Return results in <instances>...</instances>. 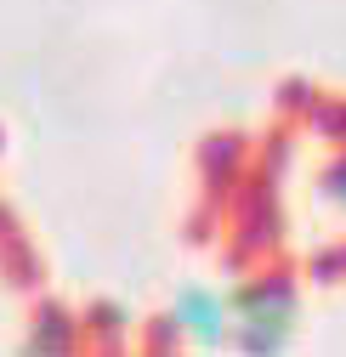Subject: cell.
<instances>
[{
  "mask_svg": "<svg viewBox=\"0 0 346 357\" xmlns=\"http://www.w3.org/2000/svg\"><path fill=\"white\" fill-rule=\"evenodd\" d=\"M233 318H239V346L244 351H278L295 335L301 295H295L289 278H262L244 295H233Z\"/></svg>",
  "mask_w": 346,
  "mask_h": 357,
  "instance_id": "cell-1",
  "label": "cell"
},
{
  "mask_svg": "<svg viewBox=\"0 0 346 357\" xmlns=\"http://www.w3.org/2000/svg\"><path fill=\"white\" fill-rule=\"evenodd\" d=\"M176 324L199 346H216V340H222V324H227V301L216 289H182L176 295Z\"/></svg>",
  "mask_w": 346,
  "mask_h": 357,
  "instance_id": "cell-2",
  "label": "cell"
},
{
  "mask_svg": "<svg viewBox=\"0 0 346 357\" xmlns=\"http://www.w3.org/2000/svg\"><path fill=\"white\" fill-rule=\"evenodd\" d=\"M324 199H329V204H340V210H346V159H340V165H335V170H329V182H324Z\"/></svg>",
  "mask_w": 346,
  "mask_h": 357,
  "instance_id": "cell-3",
  "label": "cell"
}]
</instances>
